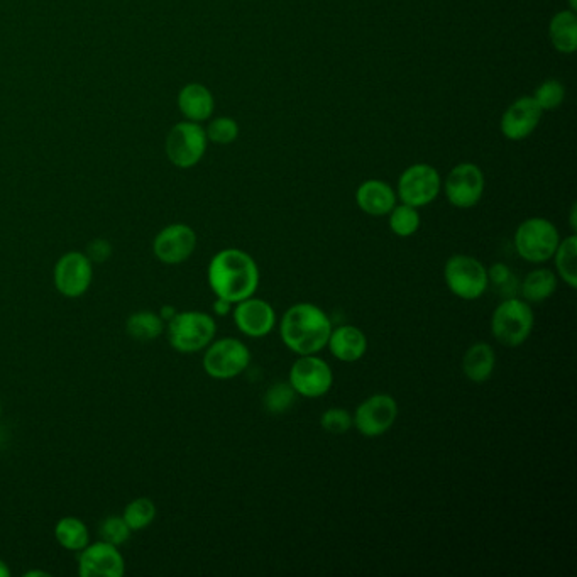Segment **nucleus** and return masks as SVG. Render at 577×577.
Here are the masks:
<instances>
[{"label": "nucleus", "instance_id": "1", "mask_svg": "<svg viewBox=\"0 0 577 577\" xmlns=\"http://www.w3.org/2000/svg\"><path fill=\"white\" fill-rule=\"evenodd\" d=\"M207 280L215 297L237 303L254 297L259 286L258 263L242 249H222L210 259Z\"/></svg>", "mask_w": 577, "mask_h": 577}, {"label": "nucleus", "instance_id": "2", "mask_svg": "<svg viewBox=\"0 0 577 577\" xmlns=\"http://www.w3.org/2000/svg\"><path fill=\"white\" fill-rule=\"evenodd\" d=\"M332 320L315 303H295L286 310L280 322L281 341L298 356L319 354L327 347Z\"/></svg>", "mask_w": 577, "mask_h": 577}, {"label": "nucleus", "instance_id": "3", "mask_svg": "<svg viewBox=\"0 0 577 577\" xmlns=\"http://www.w3.org/2000/svg\"><path fill=\"white\" fill-rule=\"evenodd\" d=\"M166 324L171 347L182 354L205 351V347L214 341L217 334L214 317L198 310L176 312Z\"/></svg>", "mask_w": 577, "mask_h": 577}, {"label": "nucleus", "instance_id": "4", "mask_svg": "<svg viewBox=\"0 0 577 577\" xmlns=\"http://www.w3.org/2000/svg\"><path fill=\"white\" fill-rule=\"evenodd\" d=\"M535 325L534 310L523 298H506L491 317V334L501 346L518 347L527 342Z\"/></svg>", "mask_w": 577, "mask_h": 577}, {"label": "nucleus", "instance_id": "5", "mask_svg": "<svg viewBox=\"0 0 577 577\" xmlns=\"http://www.w3.org/2000/svg\"><path fill=\"white\" fill-rule=\"evenodd\" d=\"M559 242L561 236L557 227L544 217L523 220L513 237L518 256L534 264L547 263L552 259Z\"/></svg>", "mask_w": 577, "mask_h": 577}, {"label": "nucleus", "instance_id": "6", "mask_svg": "<svg viewBox=\"0 0 577 577\" xmlns=\"http://www.w3.org/2000/svg\"><path fill=\"white\" fill-rule=\"evenodd\" d=\"M209 139L198 122L182 121L171 127L165 139V153L171 165L190 170L204 160Z\"/></svg>", "mask_w": 577, "mask_h": 577}, {"label": "nucleus", "instance_id": "7", "mask_svg": "<svg viewBox=\"0 0 577 577\" xmlns=\"http://www.w3.org/2000/svg\"><path fill=\"white\" fill-rule=\"evenodd\" d=\"M444 280L452 295L468 302L483 297L490 286L486 266L468 254H454L447 259Z\"/></svg>", "mask_w": 577, "mask_h": 577}, {"label": "nucleus", "instance_id": "8", "mask_svg": "<svg viewBox=\"0 0 577 577\" xmlns=\"http://www.w3.org/2000/svg\"><path fill=\"white\" fill-rule=\"evenodd\" d=\"M251 363V351L236 337H226L210 342L205 347L204 369L214 380H234L244 373Z\"/></svg>", "mask_w": 577, "mask_h": 577}, {"label": "nucleus", "instance_id": "9", "mask_svg": "<svg viewBox=\"0 0 577 577\" xmlns=\"http://www.w3.org/2000/svg\"><path fill=\"white\" fill-rule=\"evenodd\" d=\"M440 190H442V178L439 171L427 163H417L408 166L398 178L396 197L402 200V204L422 209L439 197Z\"/></svg>", "mask_w": 577, "mask_h": 577}, {"label": "nucleus", "instance_id": "10", "mask_svg": "<svg viewBox=\"0 0 577 577\" xmlns=\"http://www.w3.org/2000/svg\"><path fill=\"white\" fill-rule=\"evenodd\" d=\"M288 383L298 396L320 398L327 395L334 385V373L329 363L317 354L300 356L290 369Z\"/></svg>", "mask_w": 577, "mask_h": 577}, {"label": "nucleus", "instance_id": "11", "mask_svg": "<svg viewBox=\"0 0 577 577\" xmlns=\"http://www.w3.org/2000/svg\"><path fill=\"white\" fill-rule=\"evenodd\" d=\"M94 280V263L87 254L70 251L61 256L53 270L56 290L66 298H80L88 292Z\"/></svg>", "mask_w": 577, "mask_h": 577}, {"label": "nucleus", "instance_id": "12", "mask_svg": "<svg viewBox=\"0 0 577 577\" xmlns=\"http://www.w3.org/2000/svg\"><path fill=\"white\" fill-rule=\"evenodd\" d=\"M484 173L478 165L474 163H461L449 171L444 182V193L449 200V204L457 209H473L483 198Z\"/></svg>", "mask_w": 577, "mask_h": 577}, {"label": "nucleus", "instance_id": "13", "mask_svg": "<svg viewBox=\"0 0 577 577\" xmlns=\"http://www.w3.org/2000/svg\"><path fill=\"white\" fill-rule=\"evenodd\" d=\"M398 417V403L386 393L366 398L352 415L354 427L364 437H380L395 425Z\"/></svg>", "mask_w": 577, "mask_h": 577}, {"label": "nucleus", "instance_id": "14", "mask_svg": "<svg viewBox=\"0 0 577 577\" xmlns=\"http://www.w3.org/2000/svg\"><path fill=\"white\" fill-rule=\"evenodd\" d=\"M197 249V232L188 224H170L163 227L153 241V253L158 261L168 266L182 264L192 258Z\"/></svg>", "mask_w": 577, "mask_h": 577}, {"label": "nucleus", "instance_id": "15", "mask_svg": "<svg viewBox=\"0 0 577 577\" xmlns=\"http://www.w3.org/2000/svg\"><path fill=\"white\" fill-rule=\"evenodd\" d=\"M126 572V561L116 545L105 540L88 544L78 556V576L121 577Z\"/></svg>", "mask_w": 577, "mask_h": 577}, {"label": "nucleus", "instance_id": "16", "mask_svg": "<svg viewBox=\"0 0 577 577\" xmlns=\"http://www.w3.org/2000/svg\"><path fill=\"white\" fill-rule=\"evenodd\" d=\"M232 308V319L239 332L244 336L261 339L273 332L276 325L275 308L271 303L261 298L249 297L242 302L234 303Z\"/></svg>", "mask_w": 577, "mask_h": 577}, {"label": "nucleus", "instance_id": "17", "mask_svg": "<svg viewBox=\"0 0 577 577\" xmlns=\"http://www.w3.org/2000/svg\"><path fill=\"white\" fill-rule=\"evenodd\" d=\"M544 110L540 109L532 95H525L515 100L503 112L500 121V131L508 141H523L534 134L542 121Z\"/></svg>", "mask_w": 577, "mask_h": 577}, {"label": "nucleus", "instance_id": "18", "mask_svg": "<svg viewBox=\"0 0 577 577\" xmlns=\"http://www.w3.org/2000/svg\"><path fill=\"white\" fill-rule=\"evenodd\" d=\"M178 110L185 117V121L202 122L210 121L214 114L215 99L209 88L204 83H187L178 94Z\"/></svg>", "mask_w": 577, "mask_h": 577}, {"label": "nucleus", "instance_id": "19", "mask_svg": "<svg viewBox=\"0 0 577 577\" xmlns=\"http://www.w3.org/2000/svg\"><path fill=\"white\" fill-rule=\"evenodd\" d=\"M327 347L330 354L342 363H356L368 351V337L354 325H341L330 332Z\"/></svg>", "mask_w": 577, "mask_h": 577}, {"label": "nucleus", "instance_id": "20", "mask_svg": "<svg viewBox=\"0 0 577 577\" xmlns=\"http://www.w3.org/2000/svg\"><path fill=\"white\" fill-rule=\"evenodd\" d=\"M396 192L383 180H366L356 190V204L364 214L385 217L396 205Z\"/></svg>", "mask_w": 577, "mask_h": 577}, {"label": "nucleus", "instance_id": "21", "mask_svg": "<svg viewBox=\"0 0 577 577\" xmlns=\"http://www.w3.org/2000/svg\"><path fill=\"white\" fill-rule=\"evenodd\" d=\"M496 368V352L486 342H476L462 358V371L473 383H484L493 376Z\"/></svg>", "mask_w": 577, "mask_h": 577}, {"label": "nucleus", "instance_id": "22", "mask_svg": "<svg viewBox=\"0 0 577 577\" xmlns=\"http://www.w3.org/2000/svg\"><path fill=\"white\" fill-rule=\"evenodd\" d=\"M549 38L552 46L562 55H572L577 50V16L571 9L557 12L550 19Z\"/></svg>", "mask_w": 577, "mask_h": 577}, {"label": "nucleus", "instance_id": "23", "mask_svg": "<svg viewBox=\"0 0 577 577\" xmlns=\"http://www.w3.org/2000/svg\"><path fill=\"white\" fill-rule=\"evenodd\" d=\"M557 290V275L549 268L530 271L522 283V297L528 303L545 302Z\"/></svg>", "mask_w": 577, "mask_h": 577}, {"label": "nucleus", "instance_id": "24", "mask_svg": "<svg viewBox=\"0 0 577 577\" xmlns=\"http://www.w3.org/2000/svg\"><path fill=\"white\" fill-rule=\"evenodd\" d=\"M165 320L160 314L141 310L132 314L126 322V332L131 339L138 342L156 341L165 332Z\"/></svg>", "mask_w": 577, "mask_h": 577}, {"label": "nucleus", "instance_id": "25", "mask_svg": "<svg viewBox=\"0 0 577 577\" xmlns=\"http://www.w3.org/2000/svg\"><path fill=\"white\" fill-rule=\"evenodd\" d=\"M56 542L66 550L80 552L90 544V532L83 520L77 517H63L56 522Z\"/></svg>", "mask_w": 577, "mask_h": 577}, {"label": "nucleus", "instance_id": "26", "mask_svg": "<svg viewBox=\"0 0 577 577\" xmlns=\"http://www.w3.org/2000/svg\"><path fill=\"white\" fill-rule=\"evenodd\" d=\"M554 261H556V270L564 280L569 288L576 290L577 288V236L571 234L566 237L564 241L559 242L556 253H554Z\"/></svg>", "mask_w": 577, "mask_h": 577}, {"label": "nucleus", "instance_id": "27", "mask_svg": "<svg viewBox=\"0 0 577 577\" xmlns=\"http://www.w3.org/2000/svg\"><path fill=\"white\" fill-rule=\"evenodd\" d=\"M390 229L395 236L412 237L422 224L418 209L407 204H396L390 214Z\"/></svg>", "mask_w": 577, "mask_h": 577}, {"label": "nucleus", "instance_id": "28", "mask_svg": "<svg viewBox=\"0 0 577 577\" xmlns=\"http://www.w3.org/2000/svg\"><path fill=\"white\" fill-rule=\"evenodd\" d=\"M122 518L126 520L132 532H139V530L148 528L154 522L156 505L146 496H141V498H136L131 503H127L124 513H122Z\"/></svg>", "mask_w": 577, "mask_h": 577}, {"label": "nucleus", "instance_id": "29", "mask_svg": "<svg viewBox=\"0 0 577 577\" xmlns=\"http://www.w3.org/2000/svg\"><path fill=\"white\" fill-rule=\"evenodd\" d=\"M297 396V391L293 390L290 383H275L264 393V408L271 415H281L295 405Z\"/></svg>", "mask_w": 577, "mask_h": 577}, {"label": "nucleus", "instance_id": "30", "mask_svg": "<svg viewBox=\"0 0 577 577\" xmlns=\"http://www.w3.org/2000/svg\"><path fill=\"white\" fill-rule=\"evenodd\" d=\"M532 97H534L535 102L539 104L540 109L544 110V112L556 110L561 107L562 102L566 99V87L556 78H549V80L540 83L539 88L535 90V94Z\"/></svg>", "mask_w": 577, "mask_h": 577}, {"label": "nucleus", "instance_id": "31", "mask_svg": "<svg viewBox=\"0 0 577 577\" xmlns=\"http://www.w3.org/2000/svg\"><path fill=\"white\" fill-rule=\"evenodd\" d=\"M209 143L227 146L239 138V124L232 117H215L205 127Z\"/></svg>", "mask_w": 577, "mask_h": 577}, {"label": "nucleus", "instance_id": "32", "mask_svg": "<svg viewBox=\"0 0 577 577\" xmlns=\"http://www.w3.org/2000/svg\"><path fill=\"white\" fill-rule=\"evenodd\" d=\"M99 534L100 540H105V542L119 547V545L126 544L127 540L131 539L132 530L124 518L112 515V517L102 520Z\"/></svg>", "mask_w": 577, "mask_h": 577}, {"label": "nucleus", "instance_id": "33", "mask_svg": "<svg viewBox=\"0 0 577 577\" xmlns=\"http://www.w3.org/2000/svg\"><path fill=\"white\" fill-rule=\"evenodd\" d=\"M320 427L332 435H342L354 427L351 413L344 408H329L320 418Z\"/></svg>", "mask_w": 577, "mask_h": 577}, {"label": "nucleus", "instance_id": "34", "mask_svg": "<svg viewBox=\"0 0 577 577\" xmlns=\"http://www.w3.org/2000/svg\"><path fill=\"white\" fill-rule=\"evenodd\" d=\"M488 281L490 285L498 286V288H508L510 283H513L512 271L508 270L506 264H493L488 270Z\"/></svg>", "mask_w": 577, "mask_h": 577}, {"label": "nucleus", "instance_id": "35", "mask_svg": "<svg viewBox=\"0 0 577 577\" xmlns=\"http://www.w3.org/2000/svg\"><path fill=\"white\" fill-rule=\"evenodd\" d=\"M85 254H87L88 259L92 263H104L112 256V246L105 239H95V241L88 244L87 253Z\"/></svg>", "mask_w": 577, "mask_h": 577}, {"label": "nucleus", "instance_id": "36", "mask_svg": "<svg viewBox=\"0 0 577 577\" xmlns=\"http://www.w3.org/2000/svg\"><path fill=\"white\" fill-rule=\"evenodd\" d=\"M232 308H234V303L227 302V300H224V298H215V315H219V317H226V315L232 314Z\"/></svg>", "mask_w": 577, "mask_h": 577}, {"label": "nucleus", "instance_id": "37", "mask_svg": "<svg viewBox=\"0 0 577 577\" xmlns=\"http://www.w3.org/2000/svg\"><path fill=\"white\" fill-rule=\"evenodd\" d=\"M176 314V310L175 308L171 307V305H166L165 308H163V310H161L160 315H161V319L165 320V322H168V320L173 319V315Z\"/></svg>", "mask_w": 577, "mask_h": 577}, {"label": "nucleus", "instance_id": "38", "mask_svg": "<svg viewBox=\"0 0 577 577\" xmlns=\"http://www.w3.org/2000/svg\"><path fill=\"white\" fill-rule=\"evenodd\" d=\"M0 577H11V569L2 559H0Z\"/></svg>", "mask_w": 577, "mask_h": 577}, {"label": "nucleus", "instance_id": "39", "mask_svg": "<svg viewBox=\"0 0 577 577\" xmlns=\"http://www.w3.org/2000/svg\"><path fill=\"white\" fill-rule=\"evenodd\" d=\"M24 576H26V577H34V576L50 577V572H44V571H28V572H26V574H24Z\"/></svg>", "mask_w": 577, "mask_h": 577}, {"label": "nucleus", "instance_id": "40", "mask_svg": "<svg viewBox=\"0 0 577 577\" xmlns=\"http://www.w3.org/2000/svg\"><path fill=\"white\" fill-rule=\"evenodd\" d=\"M571 227L576 231V205H572L571 210Z\"/></svg>", "mask_w": 577, "mask_h": 577}, {"label": "nucleus", "instance_id": "41", "mask_svg": "<svg viewBox=\"0 0 577 577\" xmlns=\"http://www.w3.org/2000/svg\"><path fill=\"white\" fill-rule=\"evenodd\" d=\"M569 6H571V11H577V0H569Z\"/></svg>", "mask_w": 577, "mask_h": 577}, {"label": "nucleus", "instance_id": "42", "mask_svg": "<svg viewBox=\"0 0 577 577\" xmlns=\"http://www.w3.org/2000/svg\"><path fill=\"white\" fill-rule=\"evenodd\" d=\"M0 415H2V402H0Z\"/></svg>", "mask_w": 577, "mask_h": 577}]
</instances>
